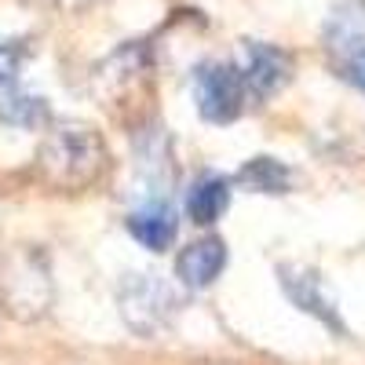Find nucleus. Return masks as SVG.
I'll list each match as a JSON object with an SVG mask.
<instances>
[{
    "label": "nucleus",
    "instance_id": "f257e3e1",
    "mask_svg": "<svg viewBox=\"0 0 365 365\" xmlns=\"http://www.w3.org/2000/svg\"><path fill=\"white\" fill-rule=\"evenodd\" d=\"M41 175L55 190H84L91 187L106 168V146L96 128L81 120L55 125L41 146Z\"/></svg>",
    "mask_w": 365,
    "mask_h": 365
},
{
    "label": "nucleus",
    "instance_id": "f03ea898",
    "mask_svg": "<svg viewBox=\"0 0 365 365\" xmlns=\"http://www.w3.org/2000/svg\"><path fill=\"white\" fill-rule=\"evenodd\" d=\"M117 311L139 336H158L175 318V292L158 274H128L117 289Z\"/></svg>",
    "mask_w": 365,
    "mask_h": 365
},
{
    "label": "nucleus",
    "instance_id": "7ed1b4c3",
    "mask_svg": "<svg viewBox=\"0 0 365 365\" xmlns=\"http://www.w3.org/2000/svg\"><path fill=\"white\" fill-rule=\"evenodd\" d=\"M190 91H194L197 113L208 125H230L245 110V99H249L245 77H241L234 63H201L194 70Z\"/></svg>",
    "mask_w": 365,
    "mask_h": 365
},
{
    "label": "nucleus",
    "instance_id": "20e7f679",
    "mask_svg": "<svg viewBox=\"0 0 365 365\" xmlns=\"http://www.w3.org/2000/svg\"><path fill=\"white\" fill-rule=\"evenodd\" d=\"M278 282H282V292L296 303L303 314L318 318L325 329L332 332H344V322H340V307L332 299L329 285L322 282V274L311 270V267H299V263H282L278 267Z\"/></svg>",
    "mask_w": 365,
    "mask_h": 365
},
{
    "label": "nucleus",
    "instance_id": "39448f33",
    "mask_svg": "<svg viewBox=\"0 0 365 365\" xmlns=\"http://www.w3.org/2000/svg\"><path fill=\"white\" fill-rule=\"evenodd\" d=\"M241 77H245V88L252 99H267L274 91H282L289 81V55L274 44L263 41H245L241 48Z\"/></svg>",
    "mask_w": 365,
    "mask_h": 365
},
{
    "label": "nucleus",
    "instance_id": "423d86ee",
    "mask_svg": "<svg viewBox=\"0 0 365 365\" xmlns=\"http://www.w3.org/2000/svg\"><path fill=\"white\" fill-rule=\"evenodd\" d=\"M325 51L336 70L365 55V0H347L325 19Z\"/></svg>",
    "mask_w": 365,
    "mask_h": 365
},
{
    "label": "nucleus",
    "instance_id": "0eeeda50",
    "mask_svg": "<svg viewBox=\"0 0 365 365\" xmlns=\"http://www.w3.org/2000/svg\"><path fill=\"white\" fill-rule=\"evenodd\" d=\"M128 234L150 252L172 249V241L179 234V220H175V208L168 205V197H143L128 212Z\"/></svg>",
    "mask_w": 365,
    "mask_h": 365
},
{
    "label": "nucleus",
    "instance_id": "6e6552de",
    "mask_svg": "<svg viewBox=\"0 0 365 365\" xmlns=\"http://www.w3.org/2000/svg\"><path fill=\"white\" fill-rule=\"evenodd\" d=\"M4 299L19 314H41L48 303V270L37 267V256L26 252L4 270Z\"/></svg>",
    "mask_w": 365,
    "mask_h": 365
},
{
    "label": "nucleus",
    "instance_id": "1a4fd4ad",
    "mask_svg": "<svg viewBox=\"0 0 365 365\" xmlns=\"http://www.w3.org/2000/svg\"><path fill=\"white\" fill-rule=\"evenodd\" d=\"M223 267H227V245H223V237L205 234V237L190 241V245L179 252L175 278L187 285V289H208L223 274Z\"/></svg>",
    "mask_w": 365,
    "mask_h": 365
},
{
    "label": "nucleus",
    "instance_id": "9d476101",
    "mask_svg": "<svg viewBox=\"0 0 365 365\" xmlns=\"http://www.w3.org/2000/svg\"><path fill=\"white\" fill-rule=\"evenodd\" d=\"M227 208H230V179L205 172V175H197L190 182V190H187V212H190V220L197 227H212Z\"/></svg>",
    "mask_w": 365,
    "mask_h": 365
},
{
    "label": "nucleus",
    "instance_id": "9b49d317",
    "mask_svg": "<svg viewBox=\"0 0 365 365\" xmlns=\"http://www.w3.org/2000/svg\"><path fill=\"white\" fill-rule=\"evenodd\" d=\"M0 120L11 128H41L48 120V103L41 96L19 91L15 84L0 91Z\"/></svg>",
    "mask_w": 365,
    "mask_h": 365
},
{
    "label": "nucleus",
    "instance_id": "f8f14e48",
    "mask_svg": "<svg viewBox=\"0 0 365 365\" xmlns=\"http://www.w3.org/2000/svg\"><path fill=\"white\" fill-rule=\"evenodd\" d=\"M237 182L256 190V194H285L289 182H292V172L278 158H252V161L241 165Z\"/></svg>",
    "mask_w": 365,
    "mask_h": 365
},
{
    "label": "nucleus",
    "instance_id": "ddd939ff",
    "mask_svg": "<svg viewBox=\"0 0 365 365\" xmlns=\"http://www.w3.org/2000/svg\"><path fill=\"white\" fill-rule=\"evenodd\" d=\"M22 48L15 41H0V84L11 88L15 77H19V66H22Z\"/></svg>",
    "mask_w": 365,
    "mask_h": 365
},
{
    "label": "nucleus",
    "instance_id": "4468645a",
    "mask_svg": "<svg viewBox=\"0 0 365 365\" xmlns=\"http://www.w3.org/2000/svg\"><path fill=\"white\" fill-rule=\"evenodd\" d=\"M340 73H344V77H347V81H351L358 91H365V55H358L354 63H347Z\"/></svg>",
    "mask_w": 365,
    "mask_h": 365
}]
</instances>
